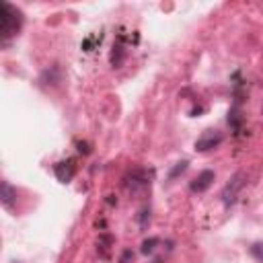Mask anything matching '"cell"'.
I'll return each mask as SVG.
<instances>
[{
	"mask_svg": "<svg viewBox=\"0 0 263 263\" xmlns=\"http://www.w3.org/2000/svg\"><path fill=\"white\" fill-rule=\"evenodd\" d=\"M222 140H224V136H222V132H220V129L208 127V129H203V132H201V136L195 140V150H197V152H208V150H212V148L220 146V144H222Z\"/></svg>",
	"mask_w": 263,
	"mask_h": 263,
	"instance_id": "3957f363",
	"label": "cell"
},
{
	"mask_svg": "<svg viewBox=\"0 0 263 263\" xmlns=\"http://www.w3.org/2000/svg\"><path fill=\"white\" fill-rule=\"evenodd\" d=\"M158 242H160V240H158L156 236H150V238H146V240L142 242V249H140V251H142L144 255H150V253L156 249V245H158Z\"/></svg>",
	"mask_w": 263,
	"mask_h": 263,
	"instance_id": "9c48e42d",
	"label": "cell"
},
{
	"mask_svg": "<svg viewBox=\"0 0 263 263\" xmlns=\"http://www.w3.org/2000/svg\"><path fill=\"white\" fill-rule=\"evenodd\" d=\"M14 201H16V189L8 181H2V185H0V203L6 210H12V203Z\"/></svg>",
	"mask_w": 263,
	"mask_h": 263,
	"instance_id": "52a82bcc",
	"label": "cell"
},
{
	"mask_svg": "<svg viewBox=\"0 0 263 263\" xmlns=\"http://www.w3.org/2000/svg\"><path fill=\"white\" fill-rule=\"evenodd\" d=\"M245 185H247V175H245L242 171L234 173V175L228 179V183L224 185L222 193H220V197H222V203H224L226 208H230V205L236 201V197H238V193H240V189H242Z\"/></svg>",
	"mask_w": 263,
	"mask_h": 263,
	"instance_id": "7a4b0ae2",
	"label": "cell"
},
{
	"mask_svg": "<svg viewBox=\"0 0 263 263\" xmlns=\"http://www.w3.org/2000/svg\"><path fill=\"white\" fill-rule=\"evenodd\" d=\"M187 164H189L187 160H181V162H177V164H175V168H173V171L168 173V181L177 179V177H179V175H181V173H183V171L187 168Z\"/></svg>",
	"mask_w": 263,
	"mask_h": 263,
	"instance_id": "30bf717a",
	"label": "cell"
},
{
	"mask_svg": "<svg viewBox=\"0 0 263 263\" xmlns=\"http://www.w3.org/2000/svg\"><path fill=\"white\" fill-rule=\"evenodd\" d=\"M214 179H216L214 171H201V173L189 183V187H191L193 193H201V191H205V189L214 183Z\"/></svg>",
	"mask_w": 263,
	"mask_h": 263,
	"instance_id": "8992f818",
	"label": "cell"
},
{
	"mask_svg": "<svg viewBox=\"0 0 263 263\" xmlns=\"http://www.w3.org/2000/svg\"><path fill=\"white\" fill-rule=\"evenodd\" d=\"M123 60H125V49H123V45L115 43V45H113V49H111L109 62H111V66H113V68H119V66L123 64Z\"/></svg>",
	"mask_w": 263,
	"mask_h": 263,
	"instance_id": "ba28073f",
	"label": "cell"
},
{
	"mask_svg": "<svg viewBox=\"0 0 263 263\" xmlns=\"http://www.w3.org/2000/svg\"><path fill=\"white\" fill-rule=\"evenodd\" d=\"M14 263H16V261H14Z\"/></svg>",
	"mask_w": 263,
	"mask_h": 263,
	"instance_id": "8fae6325",
	"label": "cell"
},
{
	"mask_svg": "<svg viewBox=\"0 0 263 263\" xmlns=\"http://www.w3.org/2000/svg\"><path fill=\"white\" fill-rule=\"evenodd\" d=\"M53 173H55L58 181L70 183L72 177H74V173H76V164H74V160H62V162H58L53 166Z\"/></svg>",
	"mask_w": 263,
	"mask_h": 263,
	"instance_id": "5b68a950",
	"label": "cell"
},
{
	"mask_svg": "<svg viewBox=\"0 0 263 263\" xmlns=\"http://www.w3.org/2000/svg\"><path fill=\"white\" fill-rule=\"evenodd\" d=\"M23 27V12L10 2H0V37L2 41L14 37Z\"/></svg>",
	"mask_w": 263,
	"mask_h": 263,
	"instance_id": "6da1fadb",
	"label": "cell"
},
{
	"mask_svg": "<svg viewBox=\"0 0 263 263\" xmlns=\"http://www.w3.org/2000/svg\"><path fill=\"white\" fill-rule=\"evenodd\" d=\"M150 185V175L144 168H134L132 173L125 175V187L132 193H138L140 189H146Z\"/></svg>",
	"mask_w": 263,
	"mask_h": 263,
	"instance_id": "277c9868",
	"label": "cell"
}]
</instances>
